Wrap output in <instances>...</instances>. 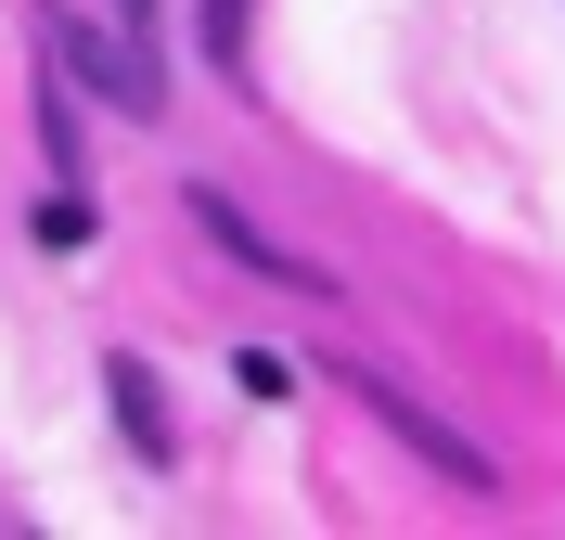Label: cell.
Returning a JSON list of instances; mask_svg holds the SVG:
<instances>
[{
  "mask_svg": "<svg viewBox=\"0 0 565 540\" xmlns=\"http://www.w3.org/2000/svg\"><path fill=\"white\" fill-rule=\"evenodd\" d=\"M39 52H52L65 77H90L116 116H168V65H154V39L90 27V13H39Z\"/></svg>",
  "mask_w": 565,
  "mask_h": 540,
  "instance_id": "cell-1",
  "label": "cell"
},
{
  "mask_svg": "<svg viewBox=\"0 0 565 540\" xmlns=\"http://www.w3.org/2000/svg\"><path fill=\"white\" fill-rule=\"evenodd\" d=\"M180 207L206 219V245L232 257V271H257V284H296V296H334V284H321V271H309V257H282L270 232H257V219L232 207V193H218V180H180Z\"/></svg>",
  "mask_w": 565,
  "mask_h": 540,
  "instance_id": "cell-3",
  "label": "cell"
},
{
  "mask_svg": "<svg viewBox=\"0 0 565 540\" xmlns=\"http://www.w3.org/2000/svg\"><path fill=\"white\" fill-rule=\"evenodd\" d=\"M104 412H116V437H129V464H154V476L180 464V437H168V387H154V360H141V348L104 360Z\"/></svg>",
  "mask_w": 565,
  "mask_h": 540,
  "instance_id": "cell-4",
  "label": "cell"
},
{
  "mask_svg": "<svg viewBox=\"0 0 565 540\" xmlns=\"http://www.w3.org/2000/svg\"><path fill=\"white\" fill-rule=\"evenodd\" d=\"M39 142H52V180H90V168H77V104H65V77H39Z\"/></svg>",
  "mask_w": 565,
  "mask_h": 540,
  "instance_id": "cell-7",
  "label": "cell"
},
{
  "mask_svg": "<svg viewBox=\"0 0 565 540\" xmlns=\"http://www.w3.org/2000/svg\"><path fill=\"white\" fill-rule=\"evenodd\" d=\"M348 387H360V412H373V425H386V437H398V451H424V464L450 476L462 502H501V464H489V451H476V437H462V425H450V412H424V399H412V387H398L386 360H360Z\"/></svg>",
  "mask_w": 565,
  "mask_h": 540,
  "instance_id": "cell-2",
  "label": "cell"
},
{
  "mask_svg": "<svg viewBox=\"0 0 565 540\" xmlns=\"http://www.w3.org/2000/svg\"><path fill=\"white\" fill-rule=\"evenodd\" d=\"M26 232H39V257H90V232H104V207H90V193L65 180V193H39V219H26Z\"/></svg>",
  "mask_w": 565,
  "mask_h": 540,
  "instance_id": "cell-5",
  "label": "cell"
},
{
  "mask_svg": "<svg viewBox=\"0 0 565 540\" xmlns=\"http://www.w3.org/2000/svg\"><path fill=\"white\" fill-rule=\"evenodd\" d=\"M104 13H116L129 39H154V13H168V0H104Z\"/></svg>",
  "mask_w": 565,
  "mask_h": 540,
  "instance_id": "cell-9",
  "label": "cell"
},
{
  "mask_svg": "<svg viewBox=\"0 0 565 540\" xmlns=\"http://www.w3.org/2000/svg\"><path fill=\"white\" fill-rule=\"evenodd\" d=\"M193 27H206V65L232 77V91H257L245 77V0H193Z\"/></svg>",
  "mask_w": 565,
  "mask_h": 540,
  "instance_id": "cell-6",
  "label": "cell"
},
{
  "mask_svg": "<svg viewBox=\"0 0 565 540\" xmlns=\"http://www.w3.org/2000/svg\"><path fill=\"white\" fill-rule=\"evenodd\" d=\"M232 387H245V399H296V360H270V348H232Z\"/></svg>",
  "mask_w": 565,
  "mask_h": 540,
  "instance_id": "cell-8",
  "label": "cell"
}]
</instances>
